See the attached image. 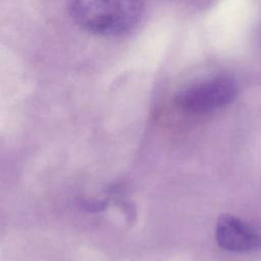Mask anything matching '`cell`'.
Returning a JSON list of instances; mask_svg holds the SVG:
<instances>
[{"instance_id":"1","label":"cell","mask_w":261,"mask_h":261,"mask_svg":"<svg viewBox=\"0 0 261 261\" xmlns=\"http://www.w3.org/2000/svg\"><path fill=\"white\" fill-rule=\"evenodd\" d=\"M74 22L90 34L116 37L133 31L141 21L145 0H67Z\"/></svg>"},{"instance_id":"2","label":"cell","mask_w":261,"mask_h":261,"mask_svg":"<svg viewBox=\"0 0 261 261\" xmlns=\"http://www.w3.org/2000/svg\"><path fill=\"white\" fill-rule=\"evenodd\" d=\"M238 94V85L227 75H216L193 84L175 97L176 106L192 114L208 113L232 102Z\"/></svg>"},{"instance_id":"3","label":"cell","mask_w":261,"mask_h":261,"mask_svg":"<svg viewBox=\"0 0 261 261\" xmlns=\"http://www.w3.org/2000/svg\"><path fill=\"white\" fill-rule=\"evenodd\" d=\"M217 244L231 252H251L261 247V237L241 219L225 214L218 218L215 232Z\"/></svg>"}]
</instances>
